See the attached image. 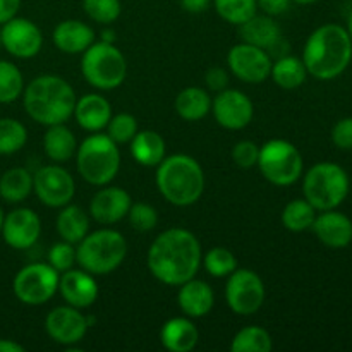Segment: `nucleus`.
<instances>
[{
    "label": "nucleus",
    "instance_id": "nucleus-1",
    "mask_svg": "<svg viewBox=\"0 0 352 352\" xmlns=\"http://www.w3.org/2000/svg\"><path fill=\"white\" fill-rule=\"evenodd\" d=\"M203 253L198 237L188 229L172 227L155 237L148 250L150 274L168 287H179L196 277Z\"/></svg>",
    "mask_w": 352,
    "mask_h": 352
},
{
    "label": "nucleus",
    "instance_id": "nucleus-2",
    "mask_svg": "<svg viewBox=\"0 0 352 352\" xmlns=\"http://www.w3.org/2000/svg\"><path fill=\"white\" fill-rule=\"evenodd\" d=\"M352 60V41L340 24H323L306 40L302 62L309 76L320 81L339 78Z\"/></svg>",
    "mask_w": 352,
    "mask_h": 352
},
{
    "label": "nucleus",
    "instance_id": "nucleus-3",
    "mask_svg": "<svg viewBox=\"0 0 352 352\" xmlns=\"http://www.w3.org/2000/svg\"><path fill=\"white\" fill-rule=\"evenodd\" d=\"M74 88L62 76L43 74L24 86V110L34 122L41 126L65 124L74 113Z\"/></svg>",
    "mask_w": 352,
    "mask_h": 352
},
{
    "label": "nucleus",
    "instance_id": "nucleus-4",
    "mask_svg": "<svg viewBox=\"0 0 352 352\" xmlns=\"http://www.w3.org/2000/svg\"><path fill=\"white\" fill-rule=\"evenodd\" d=\"M158 192L174 206H191L205 191V172L196 158L186 153L165 157L155 174Z\"/></svg>",
    "mask_w": 352,
    "mask_h": 352
},
{
    "label": "nucleus",
    "instance_id": "nucleus-5",
    "mask_svg": "<svg viewBox=\"0 0 352 352\" xmlns=\"http://www.w3.org/2000/svg\"><path fill=\"white\" fill-rule=\"evenodd\" d=\"M76 168L88 184L102 188L110 184L120 170L119 144L107 134L93 133L76 150Z\"/></svg>",
    "mask_w": 352,
    "mask_h": 352
},
{
    "label": "nucleus",
    "instance_id": "nucleus-6",
    "mask_svg": "<svg viewBox=\"0 0 352 352\" xmlns=\"http://www.w3.org/2000/svg\"><path fill=\"white\" fill-rule=\"evenodd\" d=\"M126 256V237L113 229L88 232L76 248V263L91 275L112 274L124 263Z\"/></svg>",
    "mask_w": 352,
    "mask_h": 352
},
{
    "label": "nucleus",
    "instance_id": "nucleus-7",
    "mask_svg": "<svg viewBox=\"0 0 352 352\" xmlns=\"http://www.w3.org/2000/svg\"><path fill=\"white\" fill-rule=\"evenodd\" d=\"M349 175L340 165L320 162L313 165L302 179V192L316 212L336 210L349 195Z\"/></svg>",
    "mask_w": 352,
    "mask_h": 352
},
{
    "label": "nucleus",
    "instance_id": "nucleus-8",
    "mask_svg": "<svg viewBox=\"0 0 352 352\" xmlns=\"http://www.w3.org/2000/svg\"><path fill=\"white\" fill-rule=\"evenodd\" d=\"M82 78L96 89H116L127 76V62L116 43L95 41L82 52Z\"/></svg>",
    "mask_w": 352,
    "mask_h": 352
},
{
    "label": "nucleus",
    "instance_id": "nucleus-9",
    "mask_svg": "<svg viewBox=\"0 0 352 352\" xmlns=\"http://www.w3.org/2000/svg\"><path fill=\"white\" fill-rule=\"evenodd\" d=\"M258 168L270 184L285 188L298 182L302 175V155L291 141L270 140L260 146Z\"/></svg>",
    "mask_w": 352,
    "mask_h": 352
},
{
    "label": "nucleus",
    "instance_id": "nucleus-10",
    "mask_svg": "<svg viewBox=\"0 0 352 352\" xmlns=\"http://www.w3.org/2000/svg\"><path fill=\"white\" fill-rule=\"evenodd\" d=\"M58 274L50 263H30L21 268L12 282L17 301L28 306H41L58 292Z\"/></svg>",
    "mask_w": 352,
    "mask_h": 352
},
{
    "label": "nucleus",
    "instance_id": "nucleus-11",
    "mask_svg": "<svg viewBox=\"0 0 352 352\" xmlns=\"http://www.w3.org/2000/svg\"><path fill=\"white\" fill-rule=\"evenodd\" d=\"M265 284L256 272L236 268L227 277L226 301L230 311L239 316H251L260 311L265 302Z\"/></svg>",
    "mask_w": 352,
    "mask_h": 352
},
{
    "label": "nucleus",
    "instance_id": "nucleus-12",
    "mask_svg": "<svg viewBox=\"0 0 352 352\" xmlns=\"http://www.w3.org/2000/svg\"><path fill=\"white\" fill-rule=\"evenodd\" d=\"M33 191L48 208H62L74 198L76 182L60 164L43 165L33 174Z\"/></svg>",
    "mask_w": 352,
    "mask_h": 352
},
{
    "label": "nucleus",
    "instance_id": "nucleus-13",
    "mask_svg": "<svg viewBox=\"0 0 352 352\" xmlns=\"http://www.w3.org/2000/svg\"><path fill=\"white\" fill-rule=\"evenodd\" d=\"M272 55L265 48L250 43L234 45L227 54V65L230 72L248 85H260L270 78Z\"/></svg>",
    "mask_w": 352,
    "mask_h": 352
},
{
    "label": "nucleus",
    "instance_id": "nucleus-14",
    "mask_svg": "<svg viewBox=\"0 0 352 352\" xmlns=\"http://www.w3.org/2000/svg\"><path fill=\"white\" fill-rule=\"evenodd\" d=\"M212 112L217 122L229 131H241L251 124L254 117V105L246 93L226 88L212 100Z\"/></svg>",
    "mask_w": 352,
    "mask_h": 352
},
{
    "label": "nucleus",
    "instance_id": "nucleus-15",
    "mask_svg": "<svg viewBox=\"0 0 352 352\" xmlns=\"http://www.w3.org/2000/svg\"><path fill=\"white\" fill-rule=\"evenodd\" d=\"M88 318L74 306H57L45 318V332L54 342L64 347L76 346L88 332Z\"/></svg>",
    "mask_w": 352,
    "mask_h": 352
},
{
    "label": "nucleus",
    "instance_id": "nucleus-16",
    "mask_svg": "<svg viewBox=\"0 0 352 352\" xmlns=\"http://www.w3.org/2000/svg\"><path fill=\"white\" fill-rule=\"evenodd\" d=\"M2 47L16 58H33L43 47V33L26 17H12L0 28Z\"/></svg>",
    "mask_w": 352,
    "mask_h": 352
},
{
    "label": "nucleus",
    "instance_id": "nucleus-17",
    "mask_svg": "<svg viewBox=\"0 0 352 352\" xmlns=\"http://www.w3.org/2000/svg\"><path fill=\"white\" fill-rule=\"evenodd\" d=\"M3 243L17 251L33 248L41 236V220L31 208H16L3 215L2 232Z\"/></svg>",
    "mask_w": 352,
    "mask_h": 352
},
{
    "label": "nucleus",
    "instance_id": "nucleus-18",
    "mask_svg": "<svg viewBox=\"0 0 352 352\" xmlns=\"http://www.w3.org/2000/svg\"><path fill=\"white\" fill-rule=\"evenodd\" d=\"M133 199L131 195L117 186H102L89 203V217L102 226H113L127 217Z\"/></svg>",
    "mask_w": 352,
    "mask_h": 352
},
{
    "label": "nucleus",
    "instance_id": "nucleus-19",
    "mask_svg": "<svg viewBox=\"0 0 352 352\" xmlns=\"http://www.w3.org/2000/svg\"><path fill=\"white\" fill-rule=\"evenodd\" d=\"M58 292L69 306L86 309L95 305L100 289L95 280V275L82 268L81 270L71 268V270L62 272V275L58 277Z\"/></svg>",
    "mask_w": 352,
    "mask_h": 352
},
{
    "label": "nucleus",
    "instance_id": "nucleus-20",
    "mask_svg": "<svg viewBox=\"0 0 352 352\" xmlns=\"http://www.w3.org/2000/svg\"><path fill=\"white\" fill-rule=\"evenodd\" d=\"M311 230L320 243L332 250H344L352 243V222L347 215L336 210L320 212L313 222Z\"/></svg>",
    "mask_w": 352,
    "mask_h": 352
},
{
    "label": "nucleus",
    "instance_id": "nucleus-21",
    "mask_svg": "<svg viewBox=\"0 0 352 352\" xmlns=\"http://www.w3.org/2000/svg\"><path fill=\"white\" fill-rule=\"evenodd\" d=\"M74 119L81 129L88 133H100L107 127L110 117H112V107L110 102L100 93H88L76 100Z\"/></svg>",
    "mask_w": 352,
    "mask_h": 352
},
{
    "label": "nucleus",
    "instance_id": "nucleus-22",
    "mask_svg": "<svg viewBox=\"0 0 352 352\" xmlns=\"http://www.w3.org/2000/svg\"><path fill=\"white\" fill-rule=\"evenodd\" d=\"M177 302L181 311L189 318H203L215 306V294L210 284L198 278L184 282L179 285Z\"/></svg>",
    "mask_w": 352,
    "mask_h": 352
},
{
    "label": "nucleus",
    "instance_id": "nucleus-23",
    "mask_svg": "<svg viewBox=\"0 0 352 352\" xmlns=\"http://www.w3.org/2000/svg\"><path fill=\"white\" fill-rule=\"evenodd\" d=\"M54 45L69 55H79L91 43H95V31L89 24L78 19H65L55 26Z\"/></svg>",
    "mask_w": 352,
    "mask_h": 352
},
{
    "label": "nucleus",
    "instance_id": "nucleus-24",
    "mask_svg": "<svg viewBox=\"0 0 352 352\" xmlns=\"http://www.w3.org/2000/svg\"><path fill=\"white\" fill-rule=\"evenodd\" d=\"M160 342L170 352H191L199 342V330L189 316H175L162 327Z\"/></svg>",
    "mask_w": 352,
    "mask_h": 352
},
{
    "label": "nucleus",
    "instance_id": "nucleus-25",
    "mask_svg": "<svg viewBox=\"0 0 352 352\" xmlns=\"http://www.w3.org/2000/svg\"><path fill=\"white\" fill-rule=\"evenodd\" d=\"M241 40L254 47L272 50L282 40V30L277 21L267 14H254L251 19L239 26Z\"/></svg>",
    "mask_w": 352,
    "mask_h": 352
},
{
    "label": "nucleus",
    "instance_id": "nucleus-26",
    "mask_svg": "<svg viewBox=\"0 0 352 352\" xmlns=\"http://www.w3.org/2000/svg\"><path fill=\"white\" fill-rule=\"evenodd\" d=\"M131 144V155L143 167H157L165 158V140L157 131H138Z\"/></svg>",
    "mask_w": 352,
    "mask_h": 352
},
{
    "label": "nucleus",
    "instance_id": "nucleus-27",
    "mask_svg": "<svg viewBox=\"0 0 352 352\" xmlns=\"http://www.w3.org/2000/svg\"><path fill=\"white\" fill-rule=\"evenodd\" d=\"M89 223H91L89 213H86L82 208L69 203V205L62 206L60 212H58L55 227H57V232L62 241L78 244L88 236Z\"/></svg>",
    "mask_w": 352,
    "mask_h": 352
},
{
    "label": "nucleus",
    "instance_id": "nucleus-28",
    "mask_svg": "<svg viewBox=\"0 0 352 352\" xmlns=\"http://www.w3.org/2000/svg\"><path fill=\"white\" fill-rule=\"evenodd\" d=\"M174 107L182 120L198 122L212 112V98L206 89L199 86H188L177 93Z\"/></svg>",
    "mask_w": 352,
    "mask_h": 352
},
{
    "label": "nucleus",
    "instance_id": "nucleus-29",
    "mask_svg": "<svg viewBox=\"0 0 352 352\" xmlns=\"http://www.w3.org/2000/svg\"><path fill=\"white\" fill-rule=\"evenodd\" d=\"M43 150L54 164H65L76 155L78 140H76L74 133L64 124H55V126H48L47 133H45Z\"/></svg>",
    "mask_w": 352,
    "mask_h": 352
},
{
    "label": "nucleus",
    "instance_id": "nucleus-30",
    "mask_svg": "<svg viewBox=\"0 0 352 352\" xmlns=\"http://www.w3.org/2000/svg\"><path fill=\"white\" fill-rule=\"evenodd\" d=\"M270 78L274 79L278 88L292 91L305 85L308 71H306L302 58L294 57V55H282L272 64Z\"/></svg>",
    "mask_w": 352,
    "mask_h": 352
},
{
    "label": "nucleus",
    "instance_id": "nucleus-31",
    "mask_svg": "<svg viewBox=\"0 0 352 352\" xmlns=\"http://www.w3.org/2000/svg\"><path fill=\"white\" fill-rule=\"evenodd\" d=\"M33 191V174L24 167H12L0 177V198L10 205L24 201Z\"/></svg>",
    "mask_w": 352,
    "mask_h": 352
},
{
    "label": "nucleus",
    "instance_id": "nucleus-32",
    "mask_svg": "<svg viewBox=\"0 0 352 352\" xmlns=\"http://www.w3.org/2000/svg\"><path fill=\"white\" fill-rule=\"evenodd\" d=\"M316 219V210L308 199L298 198L289 201L282 210V226L289 230V232H306L311 229L313 222Z\"/></svg>",
    "mask_w": 352,
    "mask_h": 352
},
{
    "label": "nucleus",
    "instance_id": "nucleus-33",
    "mask_svg": "<svg viewBox=\"0 0 352 352\" xmlns=\"http://www.w3.org/2000/svg\"><path fill=\"white\" fill-rule=\"evenodd\" d=\"M274 347V340L263 327H244L234 336L230 342L232 352H268Z\"/></svg>",
    "mask_w": 352,
    "mask_h": 352
},
{
    "label": "nucleus",
    "instance_id": "nucleus-34",
    "mask_svg": "<svg viewBox=\"0 0 352 352\" xmlns=\"http://www.w3.org/2000/svg\"><path fill=\"white\" fill-rule=\"evenodd\" d=\"M28 129L21 120L3 117L0 119V155H14L24 148Z\"/></svg>",
    "mask_w": 352,
    "mask_h": 352
},
{
    "label": "nucleus",
    "instance_id": "nucleus-35",
    "mask_svg": "<svg viewBox=\"0 0 352 352\" xmlns=\"http://www.w3.org/2000/svg\"><path fill=\"white\" fill-rule=\"evenodd\" d=\"M217 14L227 23L241 26L258 12L256 0H212Z\"/></svg>",
    "mask_w": 352,
    "mask_h": 352
},
{
    "label": "nucleus",
    "instance_id": "nucleus-36",
    "mask_svg": "<svg viewBox=\"0 0 352 352\" xmlns=\"http://www.w3.org/2000/svg\"><path fill=\"white\" fill-rule=\"evenodd\" d=\"M24 78L21 69L9 60H0V103H12L23 95Z\"/></svg>",
    "mask_w": 352,
    "mask_h": 352
},
{
    "label": "nucleus",
    "instance_id": "nucleus-37",
    "mask_svg": "<svg viewBox=\"0 0 352 352\" xmlns=\"http://www.w3.org/2000/svg\"><path fill=\"white\" fill-rule=\"evenodd\" d=\"M203 267L208 272L212 277L215 278H223L229 277L234 270L237 268V258L234 256V253L227 248H212L208 253L203 256L201 260Z\"/></svg>",
    "mask_w": 352,
    "mask_h": 352
},
{
    "label": "nucleus",
    "instance_id": "nucleus-38",
    "mask_svg": "<svg viewBox=\"0 0 352 352\" xmlns=\"http://www.w3.org/2000/svg\"><path fill=\"white\" fill-rule=\"evenodd\" d=\"M82 9L91 21L98 24H112L122 12L120 0H82Z\"/></svg>",
    "mask_w": 352,
    "mask_h": 352
},
{
    "label": "nucleus",
    "instance_id": "nucleus-39",
    "mask_svg": "<svg viewBox=\"0 0 352 352\" xmlns=\"http://www.w3.org/2000/svg\"><path fill=\"white\" fill-rule=\"evenodd\" d=\"M107 136L117 144H126L129 143L138 133V120L133 113L120 112L110 117L109 124H107Z\"/></svg>",
    "mask_w": 352,
    "mask_h": 352
},
{
    "label": "nucleus",
    "instance_id": "nucleus-40",
    "mask_svg": "<svg viewBox=\"0 0 352 352\" xmlns=\"http://www.w3.org/2000/svg\"><path fill=\"white\" fill-rule=\"evenodd\" d=\"M127 220L138 232H150L158 226V212L148 203H133L127 212Z\"/></svg>",
    "mask_w": 352,
    "mask_h": 352
},
{
    "label": "nucleus",
    "instance_id": "nucleus-41",
    "mask_svg": "<svg viewBox=\"0 0 352 352\" xmlns=\"http://www.w3.org/2000/svg\"><path fill=\"white\" fill-rule=\"evenodd\" d=\"M58 274L65 270H71L76 265V248L74 244L65 243V241H60V243L54 244L48 251V261Z\"/></svg>",
    "mask_w": 352,
    "mask_h": 352
},
{
    "label": "nucleus",
    "instance_id": "nucleus-42",
    "mask_svg": "<svg viewBox=\"0 0 352 352\" xmlns=\"http://www.w3.org/2000/svg\"><path fill=\"white\" fill-rule=\"evenodd\" d=\"M260 146L251 140H241L232 148V160L237 167L251 168L258 164Z\"/></svg>",
    "mask_w": 352,
    "mask_h": 352
},
{
    "label": "nucleus",
    "instance_id": "nucleus-43",
    "mask_svg": "<svg viewBox=\"0 0 352 352\" xmlns=\"http://www.w3.org/2000/svg\"><path fill=\"white\" fill-rule=\"evenodd\" d=\"M332 141L339 150H352V117L340 119L333 126Z\"/></svg>",
    "mask_w": 352,
    "mask_h": 352
},
{
    "label": "nucleus",
    "instance_id": "nucleus-44",
    "mask_svg": "<svg viewBox=\"0 0 352 352\" xmlns=\"http://www.w3.org/2000/svg\"><path fill=\"white\" fill-rule=\"evenodd\" d=\"M205 82L210 91H223L226 88H229V72L223 67L208 69L205 74Z\"/></svg>",
    "mask_w": 352,
    "mask_h": 352
},
{
    "label": "nucleus",
    "instance_id": "nucleus-45",
    "mask_svg": "<svg viewBox=\"0 0 352 352\" xmlns=\"http://www.w3.org/2000/svg\"><path fill=\"white\" fill-rule=\"evenodd\" d=\"M258 9L263 10V14L272 17H277L280 14L287 12L291 7V0H256Z\"/></svg>",
    "mask_w": 352,
    "mask_h": 352
},
{
    "label": "nucleus",
    "instance_id": "nucleus-46",
    "mask_svg": "<svg viewBox=\"0 0 352 352\" xmlns=\"http://www.w3.org/2000/svg\"><path fill=\"white\" fill-rule=\"evenodd\" d=\"M23 0H0V26L17 16Z\"/></svg>",
    "mask_w": 352,
    "mask_h": 352
},
{
    "label": "nucleus",
    "instance_id": "nucleus-47",
    "mask_svg": "<svg viewBox=\"0 0 352 352\" xmlns=\"http://www.w3.org/2000/svg\"><path fill=\"white\" fill-rule=\"evenodd\" d=\"M212 3V0H181V7L186 12L191 14H199L203 10H206Z\"/></svg>",
    "mask_w": 352,
    "mask_h": 352
},
{
    "label": "nucleus",
    "instance_id": "nucleus-48",
    "mask_svg": "<svg viewBox=\"0 0 352 352\" xmlns=\"http://www.w3.org/2000/svg\"><path fill=\"white\" fill-rule=\"evenodd\" d=\"M0 352H24V347L16 340L0 339Z\"/></svg>",
    "mask_w": 352,
    "mask_h": 352
},
{
    "label": "nucleus",
    "instance_id": "nucleus-49",
    "mask_svg": "<svg viewBox=\"0 0 352 352\" xmlns=\"http://www.w3.org/2000/svg\"><path fill=\"white\" fill-rule=\"evenodd\" d=\"M102 41H107V43H116V33H113L112 30H103Z\"/></svg>",
    "mask_w": 352,
    "mask_h": 352
},
{
    "label": "nucleus",
    "instance_id": "nucleus-50",
    "mask_svg": "<svg viewBox=\"0 0 352 352\" xmlns=\"http://www.w3.org/2000/svg\"><path fill=\"white\" fill-rule=\"evenodd\" d=\"M291 2L299 3V6H309V3H315L318 2V0H291Z\"/></svg>",
    "mask_w": 352,
    "mask_h": 352
},
{
    "label": "nucleus",
    "instance_id": "nucleus-51",
    "mask_svg": "<svg viewBox=\"0 0 352 352\" xmlns=\"http://www.w3.org/2000/svg\"><path fill=\"white\" fill-rule=\"evenodd\" d=\"M347 33H349V36H351V41H352V12H351V16H349V21H347Z\"/></svg>",
    "mask_w": 352,
    "mask_h": 352
},
{
    "label": "nucleus",
    "instance_id": "nucleus-52",
    "mask_svg": "<svg viewBox=\"0 0 352 352\" xmlns=\"http://www.w3.org/2000/svg\"><path fill=\"white\" fill-rule=\"evenodd\" d=\"M2 223H3V212L0 208V232H2Z\"/></svg>",
    "mask_w": 352,
    "mask_h": 352
},
{
    "label": "nucleus",
    "instance_id": "nucleus-53",
    "mask_svg": "<svg viewBox=\"0 0 352 352\" xmlns=\"http://www.w3.org/2000/svg\"><path fill=\"white\" fill-rule=\"evenodd\" d=\"M0 47H2V34H0Z\"/></svg>",
    "mask_w": 352,
    "mask_h": 352
}]
</instances>
